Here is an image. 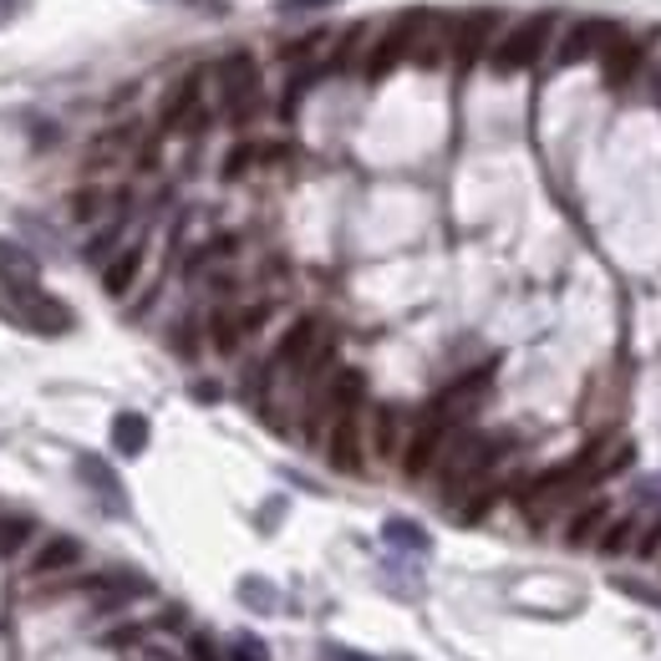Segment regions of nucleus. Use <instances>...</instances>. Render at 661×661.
Listing matches in <instances>:
<instances>
[{
  "label": "nucleus",
  "mask_w": 661,
  "mask_h": 661,
  "mask_svg": "<svg viewBox=\"0 0 661 661\" xmlns=\"http://www.w3.org/2000/svg\"><path fill=\"white\" fill-rule=\"evenodd\" d=\"M432 16H438V11H402V16H397L392 26H387L372 47H366V62H362L366 77H372V82H381L387 72H397L402 62H413L417 36L432 26Z\"/></svg>",
  "instance_id": "f257e3e1"
},
{
  "label": "nucleus",
  "mask_w": 661,
  "mask_h": 661,
  "mask_svg": "<svg viewBox=\"0 0 661 661\" xmlns=\"http://www.w3.org/2000/svg\"><path fill=\"white\" fill-rule=\"evenodd\" d=\"M549 36H555V16H549V11H540V16H524L509 36H504V41H494L489 62H494L498 77L529 72V66H534L549 51Z\"/></svg>",
  "instance_id": "f03ea898"
},
{
  "label": "nucleus",
  "mask_w": 661,
  "mask_h": 661,
  "mask_svg": "<svg viewBox=\"0 0 661 661\" xmlns=\"http://www.w3.org/2000/svg\"><path fill=\"white\" fill-rule=\"evenodd\" d=\"M215 77H219V98H224L230 122H249V117L260 113V62L249 51H230L215 66Z\"/></svg>",
  "instance_id": "7ed1b4c3"
},
{
  "label": "nucleus",
  "mask_w": 661,
  "mask_h": 661,
  "mask_svg": "<svg viewBox=\"0 0 661 661\" xmlns=\"http://www.w3.org/2000/svg\"><path fill=\"white\" fill-rule=\"evenodd\" d=\"M498 26H504L498 11H468V16L453 21V26H448V56H453V66L468 72L474 62H483V56L494 51Z\"/></svg>",
  "instance_id": "20e7f679"
},
{
  "label": "nucleus",
  "mask_w": 661,
  "mask_h": 661,
  "mask_svg": "<svg viewBox=\"0 0 661 661\" xmlns=\"http://www.w3.org/2000/svg\"><path fill=\"white\" fill-rule=\"evenodd\" d=\"M615 26L611 21H600V16H580L570 21L560 36H555V47H549V62L555 66H575V62H591V56H600V51L615 41Z\"/></svg>",
  "instance_id": "39448f33"
},
{
  "label": "nucleus",
  "mask_w": 661,
  "mask_h": 661,
  "mask_svg": "<svg viewBox=\"0 0 661 661\" xmlns=\"http://www.w3.org/2000/svg\"><path fill=\"white\" fill-rule=\"evenodd\" d=\"M448 432H453V417H443V413H428L423 423H417L413 438H407V448H402V474H407V479H423L432 463L443 458Z\"/></svg>",
  "instance_id": "423d86ee"
},
{
  "label": "nucleus",
  "mask_w": 661,
  "mask_h": 661,
  "mask_svg": "<svg viewBox=\"0 0 661 661\" xmlns=\"http://www.w3.org/2000/svg\"><path fill=\"white\" fill-rule=\"evenodd\" d=\"M194 128H204V72H183L179 82L168 87L164 132H194Z\"/></svg>",
  "instance_id": "0eeeda50"
},
{
  "label": "nucleus",
  "mask_w": 661,
  "mask_h": 661,
  "mask_svg": "<svg viewBox=\"0 0 661 661\" xmlns=\"http://www.w3.org/2000/svg\"><path fill=\"white\" fill-rule=\"evenodd\" d=\"M11 296H16V311H21V321H26L31 330H47V336H56V330H72V311H66L62 300L41 296L36 285H16Z\"/></svg>",
  "instance_id": "6e6552de"
},
{
  "label": "nucleus",
  "mask_w": 661,
  "mask_h": 661,
  "mask_svg": "<svg viewBox=\"0 0 661 661\" xmlns=\"http://www.w3.org/2000/svg\"><path fill=\"white\" fill-rule=\"evenodd\" d=\"M326 453H330V468H341V474H362V423H357V413H336Z\"/></svg>",
  "instance_id": "1a4fd4ad"
},
{
  "label": "nucleus",
  "mask_w": 661,
  "mask_h": 661,
  "mask_svg": "<svg viewBox=\"0 0 661 661\" xmlns=\"http://www.w3.org/2000/svg\"><path fill=\"white\" fill-rule=\"evenodd\" d=\"M315 341H321V321H315V315H300L296 326L281 336V347H275V366H281V372H300V366L311 362Z\"/></svg>",
  "instance_id": "9d476101"
},
{
  "label": "nucleus",
  "mask_w": 661,
  "mask_h": 661,
  "mask_svg": "<svg viewBox=\"0 0 661 661\" xmlns=\"http://www.w3.org/2000/svg\"><path fill=\"white\" fill-rule=\"evenodd\" d=\"M641 62H646L641 41H626V36H615L611 47L600 51V72H606V82H611V87H626L631 77L641 72Z\"/></svg>",
  "instance_id": "9b49d317"
},
{
  "label": "nucleus",
  "mask_w": 661,
  "mask_h": 661,
  "mask_svg": "<svg viewBox=\"0 0 661 661\" xmlns=\"http://www.w3.org/2000/svg\"><path fill=\"white\" fill-rule=\"evenodd\" d=\"M138 270H143V245L117 249L113 260H107V270H102V290H107V296H128L132 281H138Z\"/></svg>",
  "instance_id": "f8f14e48"
},
{
  "label": "nucleus",
  "mask_w": 661,
  "mask_h": 661,
  "mask_svg": "<svg viewBox=\"0 0 661 661\" xmlns=\"http://www.w3.org/2000/svg\"><path fill=\"white\" fill-rule=\"evenodd\" d=\"M77 560H82V540H72V534H56V540H47V545L36 549L31 575H56V570H72Z\"/></svg>",
  "instance_id": "ddd939ff"
},
{
  "label": "nucleus",
  "mask_w": 661,
  "mask_h": 661,
  "mask_svg": "<svg viewBox=\"0 0 661 661\" xmlns=\"http://www.w3.org/2000/svg\"><path fill=\"white\" fill-rule=\"evenodd\" d=\"M113 448L122 458H138L148 448V417L143 413H117L113 417Z\"/></svg>",
  "instance_id": "4468645a"
},
{
  "label": "nucleus",
  "mask_w": 661,
  "mask_h": 661,
  "mask_svg": "<svg viewBox=\"0 0 661 661\" xmlns=\"http://www.w3.org/2000/svg\"><path fill=\"white\" fill-rule=\"evenodd\" d=\"M36 534V519H26V514H0V560H16L21 549L31 545Z\"/></svg>",
  "instance_id": "2eb2a0df"
},
{
  "label": "nucleus",
  "mask_w": 661,
  "mask_h": 661,
  "mask_svg": "<svg viewBox=\"0 0 661 661\" xmlns=\"http://www.w3.org/2000/svg\"><path fill=\"white\" fill-rule=\"evenodd\" d=\"M0 275H5V285H11V290H16V285H36V260L21 245L0 239Z\"/></svg>",
  "instance_id": "dca6fc26"
},
{
  "label": "nucleus",
  "mask_w": 661,
  "mask_h": 661,
  "mask_svg": "<svg viewBox=\"0 0 661 661\" xmlns=\"http://www.w3.org/2000/svg\"><path fill=\"white\" fill-rule=\"evenodd\" d=\"M606 519H611V509H606V498H595V504H585V509L565 524V540L570 545H585V540H595L600 529H606Z\"/></svg>",
  "instance_id": "f3484780"
},
{
  "label": "nucleus",
  "mask_w": 661,
  "mask_h": 661,
  "mask_svg": "<svg viewBox=\"0 0 661 661\" xmlns=\"http://www.w3.org/2000/svg\"><path fill=\"white\" fill-rule=\"evenodd\" d=\"M362 392H366L362 372H336V377H330V387H326V402L336 407V413H357Z\"/></svg>",
  "instance_id": "a211bd4d"
},
{
  "label": "nucleus",
  "mask_w": 661,
  "mask_h": 661,
  "mask_svg": "<svg viewBox=\"0 0 661 661\" xmlns=\"http://www.w3.org/2000/svg\"><path fill=\"white\" fill-rule=\"evenodd\" d=\"M209 341H215L219 357H234V351H239V341H245L239 315H234V311H215V315H209Z\"/></svg>",
  "instance_id": "6ab92c4d"
},
{
  "label": "nucleus",
  "mask_w": 661,
  "mask_h": 661,
  "mask_svg": "<svg viewBox=\"0 0 661 661\" xmlns=\"http://www.w3.org/2000/svg\"><path fill=\"white\" fill-rule=\"evenodd\" d=\"M372 448H377V458H397V407L372 413Z\"/></svg>",
  "instance_id": "aec40b11"
},
{
  "label": "nucleus",
  "mask_w": 661,
  "mask_h": 661,
  "mask_svg": "<svg viewBox=\"0 0 661 661\" xmlns=\"http://www.w3.org/2000/svg\"><path fill=\"white\" fill-rule=\"evenodd\" d=\"M82 479L92 483V489H102V494H107V509H122V489H117V479L107 474V463L82 458Z\"/></svg>",
  "instance_id": "412c9836"
},
{
  "label": "nucleus",
  "mask_w": 661,
  "mask_h": 661,
  "mask_svg": "<svg viewBox=\"0 0 661 661\" xmlns=\"http://www.w3.org/2000/svg\"><path fill=\"white\" fill-rule=\"evenodd\" d=\"M66 209H72V219H77V224H92V219L107 209V194L87 183V189H77V194H72V204H66Z\"/></svg>",
  "instance_id": "4be33fe9"
},
{
  "label": "nucleus",
  "mask_w": 661,
  "mask_h": 661,
  "mask_svg": "<svg viewBox=\"0 0 661 661\" xmlns=\"http://www.w3.org/2000/svg\"><path fill=\"white\" fill-rule=\"evenodd\" d=\"M381 540H387V545H402V549H428V534L417 524H407V519H387V524H381Z\"/></svg>",
  "instance_id": "5701e85b"
},
{
  "label": "nucleus",
  "mask_w": 661,
  "mask_h": 661,
  "mask_svg": "<svg viewBox=\"0 0 661 661\" xmlns=\"http://www.w3.org/2000/svg\"><path fill=\"white\" fill-rule=\"evenodd\" d=\"M631 534H636V524H631V519H611V524L595 534V545H600V555H621Z\"/></svg>",
  "instance_id": "b1692460"
},
{
  "label": "nucleus",
  "mask_w": 661,
  "mask_h": 661,
  "mask_svg": "<svg viewBox=\"0 0 661 661\" xmlns=\"http://www.w3.org/2000/svg\"><path fill=\"white\" fill-rule=\"evenodd\" d=\"M357 51H362V26H351L341 41H336V51H330V62H326V72H347L351 62H357Z\"/></svg>",
  "instance_id": "393cba45"
},
{
  "label": "nucleus",
  "mask_w": 661,
  "mask_h": 661,
  "mask_svg": "<svg viewBox=\"0 0 661 661\" xmlns=\"http://www.w3.org/2000/svg\"><path fill=\"white\" fill-rule=\"evenodd\" d=\"M239 595H245V600L255 606V611H275V606H281V595L270 591L264 580H245V585H239Z\"/></svg>",
  "instance_id": "a878e982"
},
{
  "label": "nucleus",
  "mask_w": 661,
  "mask_h": 661,
  "mask_svg": "<svg viewBox=\"0 0 661 661\" xmlns=\"http://www.w3.org/2000/svg\"><path fill=\"white\" fill-rule=\"evenodd\" d=\"M128 138H132V128H117V132H107L102 143H92V164H107V158H117Z\"/></svg>",
  "instance_id": "bb28decb"
},
{
  "label": "nucleus",
  "mask_w": 661,
  "mask_h": 661,
  "mask_svg": "<svg viewBox=\"0 0 661 661\" xmlns=\"http://www.w3.org/2000/svg\"><path fill=\"white\" fill-rule=\"evenodd\" d=\"M249 164H260V148H255V143H239V148L224 158V179H239Z\"/></svg>",
  "instance_id": "cd10ccee"
},
{
  "label": "nucleus",
  "mask_w": 661,
  "mask_h": 661,
  "mask_svg": "<svg viewBox=\"0 0 661 661\" xmlns=\"http://www.w3.org/2000/svg\"><path fill=\"white\" fill-rule=\"evenodd\" d=\"M230 661H270V651H264L255 636H234V641H230Z\"/></svg>",
  "instance_id": "c85d7f7f"
},
{
  "label": "nucleus",
  "mask_w": 661,
  "mask_h": 661,
  "mask_svg": "<svg viewBox=\"0 0 661 661\" xmlns=\"http://www.w3.org/2000/svg\"><path fill=\"white\" fill-rule=\"evenodd\" d=\"M321 41H326V31H311V36H300V41H290V47H285V62H300V56H311Z\"/></svg>",
  "instance_id": "c756f323"
},
{
  "label": "nucleus",
  "mask_w": 661,
  "mask_h": 661,
  "mask_svg": "<svg viewBox=\"0 0 661 661\" xmlns=\"http://www.w3.org/2000/svg\"><path fill=\"white\" fill-rule=\"evenodd\" d=\"M117 230H122V219H113V224H107V230H102L98 239H92V245H87V260H102V255H107V249H113Z\"/></svg>",
  "instance_id": "7c9ffc66"
},
{
  "label": "nucleus",
  "mask_w": 661,
  "mask_h": 661,
  "mask_svg": "<svg viewBox=\"0 0 661 661\" xmlns=\"http://www.w3.org/2000/svg\"><path fill=\"white\" fill-rule=\"evenodd\" d=\"M189 657L194 661H219V651H215V641H209L204 631H194V636H189Z\"/></svg>",
  "instance_id": "2f4dec72"
},
{
  "label": "nucleus",
  "mask_w": 661,
  "mask_h": 661,
  "mask_svg": "<svg viewBox=\"0 0 661 661\" xmlns=\"http://www.w3.org/2000/svg\"><path fill=\"white\" fill-rule=\"evenodd\" d=\"M636 549H641L646 560L657 555V549H661V519H657V524H651V529H646V534H641V545H636Z\"/></svg>",
  "instance_id": "473e14b6"
},
{
  "label": "nucleus",
  "mask_w": 661,
  "mask_h": 661,
  "mask_svg": "<svg viewBox=\"0 0 661 661\" xmlns=\"http://www.w3.org/2000/svg\"><path fill=\"white\" fill-rule=\"evenodd\" d=\"M321 657L326 661H372V657H362V651H351V646H326Z\"/></svg>",
  "instance_id": "72a5a7b5"
},
{
  "label": "nucleus",
  "mask_w": 661,
  "mask_h": 661,
  "mask_svg": "<svg viewBox=\"0 0 661 661\" xmlns=\"http://www.w3.org/2000/svg\"><path fill=\"white\" fill-rule=\"evenodd\" d=\"M264 315H270V306H249V311L239 315V326H245V330H255V326H264Z\"/></svg>",
  "instance_id": "f704fd0d"
}]
</instances>
